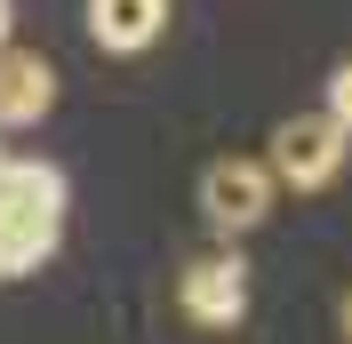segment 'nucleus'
Segmentation results:
<instances>
[{
  "mask_svg": "<svg viewBox=\"0 0 352 344\" xmlns=\"http://www.w3.org/2000/svg\"><path fill=\"white\" fill-rule=\"evenodd\" d=\"M56 105V72L41 48H8L0 41V129H41V112Z\"/></svg>",
  "mask_w": 352,
  "mask_h": 344,
  "instance_id": "39448f33",
  "label": "nucleus"
},
{
  "mask_svg": "<svg viewBox=\"0 0 352 344\" xmlns=\"http://www.w3.org/2000/svg\"><path fill=\"white\" fill-rule=\"evenodd\" d=\"M184 312H192L200 328H241L248 321V264L232 257V248L192 257L184 264Z\"/></svg>",
  "mask_w": 352,
  "mask_h": 344,
  "instance_id": "20e7f679",
  "label": "nucleus"
},
{
  "mask_svg": "<svg viewBox=\"0 0 352 344\" xmlns=\"http://www.w3.org/2000/svg\"><path fill=\"white\" fill-rule=\"evenodd\" d=\"M8 24H16V8H8V0H0V41H8Z\"/></svg>",
  "mask_w": 352,
  "mask_h": 344,
  "instance_id": "1a4fd4ad",
  "label": "nucleus"
},
{
  "mask_svg": "<svg viewBox=\"0 0 352 344\" xmlns=\"http://www.w3.org/2000/svg\"><path fill=\"white\" fill-rule=\"evenodd\" d=\"M329 120H336V129L352 136V56H344V65L329 72Z\"/></svg>",
  "mask_w": 352,
  "mask_h": 344,
  "instance_id": "0eeeda50",
  "label": "nucleus"
},
{
  "mask_svg": "<svg viewBox=\"0 0 352 344\" xmlns=\"http://www.w3.org/2000/svg\"><path fill=\"white\" fill-rule=\"evenodd\" d=\"M336 321H344V344H352V288H344V304H336Z\"/></svg>",
  "mask_w": 352,
  "mask_h": 344,
  "instance_id": "6e6552de",
  "label": "nucleus"
},
{
  "mask_svg": "<svg viewBox=\"0 0 352 344\" xmlns=\"http://www.w3.org/2000/svg\"><path fill=\"white\" fill-rule=\"evenodd\" d=\"M88 32L112 56H136L168 32V0H88Z\"/></svg>",
  "mask_w": 352,
  "mask_h": 344,
  "instance_id": "423d86ee",
  "label": "nucleus"
},
{
  "mask_svg": "<svg viewBox=\"0 0 352 344\" xmlns=\"http://www.w3.org/2000/svg\"><path fill=\"white\" fill-rule=\"evenodd\" d=\"M65 240V176L48 160H0V264L8 280L41 272Z\"/></svg>",
  "mask_w": 352,
  "mask_h": 344,
  "instance_id": "f257e3e1",
  "label": "nucleus"
},
{
  "mask_svg": "<svg viewBox=\"0 0 352 344\" xmlns=\"http://www.w3.org/2000/svg\"><path fill=\"white\" fill-rule=\"evenodd\" d=\"M0 280H8V264H0Z\"/></svg>",
  "mask_w": 352,
  "mask_h": 344,
  "instance_id": "9d476101",
  "label": "nucleus"
},
{
  "mask_svg": "<svg viewBox=\"0 0 352 344\" xmlns=\"http://www.w3.org/2000/svg\"><path fill=\"white\" fill-rule=\"evenodd\" d=\"M200 216L217 224L224 240L232 233H256L264 216H272V160H217V169L200 176Z\"/></svg>",
  "mask_w": 352,
  "mask_h": 344,
  "instance_id": "7ed1b4c3",
  "label": "nucleus"
},
{
  "mask_svg": "<svg viewBox=\"0 0 352 344\" xmlns=\"http://www.w3.org/2000/svg\"><path fill=\"white\" fill-rule=\"evenodd\" d=\"M344 152H352V136L336 129L329 112H296V120L272 129V184H288V193H320V184L344 176Z\"/></svg>",
  "mask_w": 352,
  "mask_h": 344,
  "instance_id": "f03ea898",
  "label": "nucleus"
}]
</instances>
